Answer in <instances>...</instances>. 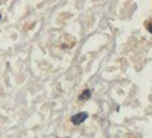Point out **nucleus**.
<instances>
[{"instance_id":"nucleus-1","label":"nucleus","mask_w":152,"mask_h":138,"mask_svg":"<svg viewBox=\"0 0 152 138\" xmlns=\"http://www.w3.org/2000/svg\"><path fill=\"white\" fill-rule=\"evenodd\" d=\"M87 117H89V114L87 113V112H80V113H77L75 114V115H72L71 117V122L75 125H79V124L83 123L84 121L87 120Z\"/></svg>"},{"instance_id":"nucleus-2","label":"nucleus","mask_w":152,"mask_h":138,"mask_svg":"<svg viewBox=\"0 0 152 138\" xmlns=\"http://www.w3.org/2000/svg\"><path fill=\"white\" fill-rule=\"evenodd\" d=\"M92 93H91V91L89 90H84L82 93L80 94V96H79V99L80 100H87V99L91 97Z\"/></svg>"},{"instance_id":"nucleus-3","label":"nucleus","mask_w":152,"mask_h":138,"mask_svg":"<svg viewBox=\"0 0 152 138\" xmlns=\"http://www.w3.org/2000/svg\"><path fill=\"white\" fill-rule=\"evenodd\" d=\"M146 27H147V30L149 31V33H152V22H147L146 23Z\"/></svg>"},{"instance_id":"nucleus-4","label":"nucleus","mask_w":152,"mask_h":138,"mask_svg":"<svg viewBox=\"0 0 152 138\" xmlns=\"http://www.w3.org/2000/svg\"><path fill=\"white\" fill-rule=\"evenodd\" d=\"M0 17H1V15H0Z\"/></svg>"}]
</instances>
